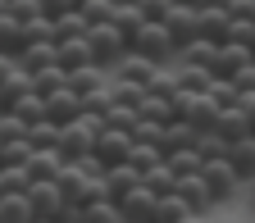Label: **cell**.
Wrapping results in <instances>:
<instances>
[{
    "label": "cell",
    "mask_w": 255,
    "mask_h": 223,
    "mask_svg": "<svg viewBox=\"0 0 255 223\" xmlns=\"http://www.w3.org/2000/svg\"><path fill=\"white\" fill-rule=\"evenodd\" d=\"M141 182L150 187V191H159V196H164V191H173V182H178V173H173V164L169 159H155V164L141 173Z\"/></svg>",
    "instance_id": "cell-27"
},
{
    "label": "cell",
    "mask_w": 255,
    "mask_h": 223,
    "mask_svg": "<svg viewBox=\"0 0 255 223\" xmlns=\"http://www.w3.org/2000/svg\"><path fill=\"white\" fill-rule=\"evenodd\" d=\"M55 64H59L64 73H73V69H87V64H96V59H91L87 37H64V41H55Z\"/></svg>",
    "instance_id": "cell-11"
},
{
    "label": "cell",
    "mask_w": 255,
    "mask_h": 223,
    "mask_svg": "<svg viewBox=\"0 0 255 223\" xmlns=\"http://www.w3.org/2000/svg\"><path fill=\"white\" fill-rule=\"evenodd\" d=\"M137 9H141V18H164L173 9V0H137Z\"/></svg>",
    "instance_id": "cell-37"
},
{
    "label": "cell",
    "mask_w": 255,
    "mask_h": 223,
    "mask_svg": "<svg viewBox=\"0 0 255 223\" xmlns=\"http://www.w3.org/2000/svg\"><path fill=\"white\" fill-rule=\"evenodd\" d=\"M27 201H32V210H37L41 219H69V214H78V205L64 201V191L55 187V178L50 182H32L27 187Z\"/></svg>",
    "instance_id": "cell-5"
},
{
    "label": "cell",
    "mask_w": 255,
    "mask_h": 223,
    "mask_svg": "<svg viewBox=\"0 0 255 223\" xmlns=\"http://www.w3.org/2000/svg\"><path fill=\"white\" fill-rule=\"evenodd\" d=\"M87 18H82V9H64V14H55V41H64V37H87Z\"/></svg>",
    "instance_id": "cell-28"
},
{
    "label": "cell",
    "mask_w": 255,
    "mask_h": 223,
    "mask_svg": "<svg viewBox=\"0 0 255 223\" xmlns=\"http://www.w3.org/2000/svg\"><path fill=\"white\" fill-rule=\"evenodd\" d=\"M173 78H178V87H187V91H205L214 73L205 69V64H173Z\"/></svg>",
    "instance_id": "cell-25"
},
{
    "label": "cell",
    "mask_w": 255,
    "mask_h": 223,
    "mask_svg": "<svg viewBox=\"0 0 255 223\" xmlns=\"http://www.w3.org/2000/svg\"><path fill=\"white\" fill-rule=\"evenodd\" d=\"M228 159H233L237 178H242V182H251V178H255V132H246V137L228 141Z\"/></svg>",
    "instance_id": "cell-14"
},
{
    "label": "cell",
    "mask_w": 255,
    "mask_h": 223,
    "mask_svg": "<svg viewBox=\"0 0 255 223\" xmlns=\"http://www.w3.org/2000/svg\"><path fill=\"white\" fill-rule=\"evenodd\" d=\"M196 9H201V5H196ZM228 18H233L228 9H201V37L223 46V41H228Z\"/></svg>",
    "instance_id": "cell-21"
},
{
    "label": "cell",
    "mask_w": 255,
    "mask_h": 223,
    "mask_svg": "<svg viewBox=\"0 0 255 223\" xmlns=\"http://www.w3.org/2000/svg\"><path fill=\"white\" fill-rule=\"evenodd\" d=\"M78 9L87 23H105V18H114V0H82Z\"/></svg>",
    "instance_id": "cell-36"
},
{
    "label": "cell",
    "mask_w": 255,
    "mask_h": 223,
    "mask_svg": "<svg viewBox=\"0 0 255 223\" xmlns=\"http://www.w3.org/2000/svg\"><path fill=\"white\" fill-rule=\"evenodd\" d=\"M18 69L23 73H37V69H50V64H55V41H27L18 55Z\"/></svg>",
    "instance_id": "cell-15"
},
{
    "label": "cell",
    "mask_w": 255,
    "mask_h": 223,
    "mask_svg": "<svg viewBox=\"0 0 255 223\" xmlns=\"http://www.w3.org/2000/svg\"><path fill=\"white\" fill-rule=\"evenodd\" d=\"M87 46H91V59L101 64L105 73H110L114 64L128 55V37L114 27V18H105V23H91V27H87Z\"/></svg>",
    "instance_id": "cell-2"
},
{
    "label": "cell",
    "mask_w": 255,
    "mask_h": 223,
    "mask_svg": "<svg viewBox=\"0 0 255 223\" xmlns=\"http://www.w3.org/2000/svg\"><path fill=\"white\" fill-rule=\"evenodd\" d=\"M32 201L27 191H9V196H0V223H32Z\"/></svg>",
    "instance_id": "cell-20"
},
{
    "label": "cell",
    "mask_w": 255,
    "mask_h": 223,
    "mask_svg": "<svg viewBox=\"0 0 255 223\" xmlns=\"http://www.w3.org/2000/svg\"><path fill=\"white\" fill-rule=\"evenodd\" d=\"M164 159L173 164V173H196V169H201V150H196V146H182V150H169Z\"/></svg>",
    "instance_id": "cell-34"
},
{
    "label": "cell",
    "mask_w": 255,
    "mask_h": 223,
    "mask_svg": "<svg viewBox=\"0 0 255 223\" xmlns=\"http://www.w3.org/2000/svg\"><path fill=\"white\" fill-rule=\"evenodd\" d=\"M182 223H201V214H187V219H182Z\"/></svg>",
    "instance_id": "cell-44"
},
{
    "label": "cell",
    "mask_w": 255,
    "mask_h": 223,
    "mask_svg": "<svg viewBox=\"0 0 255 223\" xmlns=\"http://www.w3.org/2000/svg\"><path fill=\"white\" fill-rule=\"evenodd\" d=\"M141 118H155V123H169L173 118V96H159V91H146L141 105H137Z\"/></svg>",
    "instance_id": "cell-23"
},
{
    "label": "cell",
    "mask_w": 255,
    "mask_h": 223,
    "mask_svg": "<svg viewBox=\"0 0 255 223\" xmlns=\"http://www.w3.org/2000/svg\"><path fill=\"white\" fill-rule=\"evenodd\" d=\"M105 82H110V73L101 69V64H87V69H73V73H69V87L78 91V101H82L87 91H96V87H105Z\"/></svg>",
    "instance_id": "cell-22"
},
{
    "label": "cell",
    "mask_w": 255,
    "mask_h": 223,
    "mask_svg": "<svg viewBox=\"0 0 255 223\" xmlns=\"http://www.w3.org/2000/svg\"><path fill=\"white\" fill-rule=\"evenodd\" d=\"M237 105L246 110V118H251V132H255V91H242V96H237Z\"/></svg>",
    "instance_id": "cell-40"
},
{
    "label": "cell",
    "mask_w": 255,
    "mask_h": 223,
    "mask_svg": "<svg viewBox=\"0 0 255 223\" xmlns=\"http://www.w3.org/2000/svg\"><path fill=\"white\" fill-rule=\"evenodd\" d=\"M27 141H32V150H55V141H59V123H55V118L27 123Z\"/></svg>",
    "instance_id": "cell-26"
},
{
    "label": "cell",
    "mask_w": 255,
    "mask_h": 223,
    "mask_svg": "<svg viewBox=\"0 0 255 223\" xmlns=\"http://www.w3.org/2000/svg\"><path fill=\"white\" fill-rule=\"evenodd\" d=\"M128 150H132V132L101 123V132H96V155H101L105 164H119V159H128Z\"/></svg>",
    "instance_id": "cell-10"
},
{
    "label": "cell",
    "mask_w": 255,
    "mask_h": 223,
    "mask_svg": "<svg viewBox=\"0 0 255 223\" xmlns=\"http://www.w3.org/2000/svg\"><path fill=\"white\" fill-rule=\"evenodd\" d=\"M41 9L55 18V14H64V9H78V0H41Z\"/></svg>",
    "instance_id": "cell-39"
},
{
    "label": "cell",
    "mask_w": 255,
    "mask_h": 223,
    "mask_svg": "<svg viewBox=\"0 0 255 223\" xmlns=\"http://www.w3.org/2000/svg\"><path fill=\"white\" fill-rule=\"evenodd\" d=\"M0 50H5V55H18L23 50V23L5 9V14H0Z\"/></svg>",
    "instance_id": "cell-29"
},
{
    "label": "cell",
    "mask_w": 255,
    "mask_h": 223,
    "mask_svg": "<svg viewBox=\"0 0 255 223\" xmlns=\"http://www.w3.org/2000/svg\"><path fill=\"white\" fill-rule=\"evenodd\" d=\"M159 23L169 27V37H173L178 50H182L187 41H196V37H201V9H196V5H173Z\"/></svg>",
    "instance_id": "cell-7"
},
{
    "label": "cell",
    "mask_w": 255,
    "mask_h": 223,
    "mask_svg": "<svg viewBox=\"0 0 255 223\" xmlns=\"http://www.w3.org/2000/svg\"><path fill=\"white\" fill-rule=\"evenodd\" d=\"M233 82H237V91H255V59L242 64V69L233 73Z\"/></svg>",
    "instance_id": "cell-38"
},
{
    "label": "cell",
    "mask_w": 255,
    "mask_h": 223,
    "mask_svg": "<svg viewBox=\"0 0 255 223\" xmlns=\"http://www.w3.org/2000/svg\"><path fill=\"white\" fill-rule=\"evenodd\" d=\"M78 5H82V0H78Z\"/></svg>",
    "instance_id": "cell-47"
},
{
    "label": "cell",
    "mask_w": 255,
    "mask_h": 223,
    "mask_svg": "<svg viewBox=\"0 0 255 223\" xmlns=\"http://www.w3.org/2000/svg\"><path fill=\"white\" fill-rule=\"evenodd\" d=\"M96 132H101V118H91V114H78L69 123H59V141H55L59 159H82V155H91L96 150Z\"/></svg>",
    "instance_id": "cell-1"
},
{
    "label": "cell",
    "mask_w": 255,
    "mask_h": 223,
    "mask_svg": "<svg viewBox=\"0 0 255 223\" xmlns=\"http://www.w3.org/2000/svg\"><path fill=\"white\" fill-rule=\"evenodd\" d=\"M14 69H18V59H14V55H5V50H0V82H5V78H9Z\"/></svg>",
    "instance_id": "cell-41"
},
{
    "label": "cell",
    "mask_w": 255,
    "mask_h": 223,
    "mask_svg": "<svg viewBox=\"0 0 255 223\" xmlns=\"http://www.w3.org/2000/svg\"><path fill=\"white\" fill-rule=\"evenodd\" d=\"M141 182V169L137 164H128V159H119V164L105 169V187H110V196H123V191H132Z\"/></svg>",
    "instance_id": "cell-18"
},
{
    "label": "cell",
    "mask_w": 255,
    "mask_h": 223,
    "mask_svg": "<svg viewBox=\"0 0 255 223\" xmlns=\"http://www.w3.org/2000/svg\"><path fill=\"white\" fill-rule=\"evenodd\" d=\"M27 155H32V141H27V137L0 141V164H27Z\"/></svg>",
    "instance_id": "cell-31"
},
{
    "label": "cell",
    "mask_w": 255,
    "mask_h": 223,
    "mask_svg": "<svg viewBox=\"0 0 255 223\" xmlns=\"http://www.w3.org/2000/svg\"><path fill=\"white\" fill-rule=\"evenodd\" d=\"M228 41L255 50V18H251V14H233V18H228Z\"/></svg>",
    "instance_id": "cell-30"
},
{
    "label": "cell",
    "mask_w": 255,
    "mask_h": 223,
    "mask_svg": "<svg viewBox=\"0 0 255 223\" xmlns=\"http://www.w3.org/2000/svg\"><path fill=\"white\" fill-rule=\"evenodd\" d=\"M114 5H123V0H114Z\"/></svg>",
    "instance_id": "cell-46"
},
{
    "label": "cell",
    "mask_w": 255,
    "mask_h": 223,
    "mask_svg": "<svg viewBox=\"0 0 255 223\" xmlns=\"http://www.w3.org/2000/svg\"><path fill=\"white\" fill-rule=\"evenodd\" d=\"M9 114H18L23 123H37V118H46V96H41L37 87H27V91H18L14 101H9Z\"/></svg>",
    "instance_id": "cell-16"
},
{
    "label": "cell",
    "mask_w": 255,
    "mask_h": 223,
    "mask_svg": "<svg viewBox=\"0 0 255 223\" xmlns=\"http://www.w3.org/2000/svg\"><path fill=\"white\" fill-rule=\"evenodd\" d=\"M155 196H159V191H150L146 182H137L132 191H123V196H114V205H119V223H150Z\"/></svg>",
    "instance_id": "cell-6"
},
{
    "label": "cell",
    "mask_w": 255,
    "mask_h": 223,
    "mask_svg": "<svg viewBox=\"0 0 255 223\" xmlns=\"http://www.w3.org/2000/svg\"><path fill=\"white\" fill-rule=\"evenodd\" d=\"M191 210L178 191H164V196H155V210H150V223H182Z\"/></svg>",
    "instance_id": "cell-19"
},
{
    "label": "cell",
    "mask_w": 255,
    "mask_h": 223,
    "mask_svg": "<svg viewBox=\"0 0 255 223\" xmlns=\"http://www.w3.org/2000/svg\"><path fill=\"white\" fill-rule=\"evenodd\" d=\"M128 50H137V55H146V59H155V64H169V59L178 55V46H173V37H169V27L159 23V18H146V23L132 32Z\"/></svg>",
    "instance_id": "cell-3"
},
{
    "label": "cell",
    "mask_w": 255,
    "mask_h": 223,
    "mask_svg": "<svg viewBox=\"0 0 255 223\" xmlns=\"http://www.w3.org/2000/svg\"><path fill=\"white\" fill-rule=\"evenodd\" d=\"M214 132H219L223 141H237V137H246V132H251V118H246V110H242V105H223V110H219V118H214Z\"/></svg>",
    "instance_id": "cell-13"
},
{
    "label": "cell",
    "mask_w": 255,
    "mask_h": 223,
    "mask_svg": "<svg viewBox=\"0 0 255 223\" xmlns=\"http://www.w3.org/2000/svg\"><path fill=\"white\" fill-rule=\"evenodd\" d=\"M59 164H64L59 150H32L23 169H27V182H50V178L59 173Z\"/></svg>",
    "instance_id": "cell-17"
},
{
    "label": "cell",
    "mask_w": 255,
    "mask_h": 223,
    "mask_svg": "<svg viewBox=\"0 0 255 223\" xmlns=\"http://www.w3.org/2000/svg\"><path fill=\"white\" fill-rule=\"evenodd\" d=\"M196 150H201V159H214V155H228V141H223L214 127H201L196 132Z\"/></svg>",
    "instance_id": "cell-33"
},
{
    "label": "cell",
    "mask_w": 255,
    "mask_h": 223,
    "mask_svg": "<svg viewBox=\"0 0 255 223\" xmlns=\"http://www.w3.org/2000/svg\"><path fill=\"white\" fill-rule=\"evenodd\" d=\"M32 223H59V219H41V214H32Z\"/></svg>",
    "instance_id": "cell-43"
},
{
    "label": "cell",
    "mask_w": 255,
    "mask_h": 223,
    "mask_svg": "<svg viewBox=\"0 0 255 223\" xmlns=\"http://www.w3.org/2000/svg\"><path fill=\"white\" fill-rule=\"evenodd\" d=\"M173 5H191V0H173Z\"/></svg>",
    "instance_id": "cell-45"
},
{
    "label": "cell",
    "mask_w": 255,
    "mask_h": 223,
    "mask_svg": "<svg viewBox=\"0 0 255 223\" xmlns=\"http://www.w3.org/2000/svg\"><path fill=\"white\" fill-rule=\"evenodd\" d=\"M201 178H205V187H210L214 205L233 201L237 191H242V178H237V169H233V159H228V155H214V159H201Z\"/></svg>",
    "instance_id": "cell-4"
},
{
    "label": "cell",
    "mask_w": 255,
    "mask_h": 223,
    "mask_svg": "<svg viewBox=\"0 0 255 223\" xmlns=\"http://www.w3.org/2000/svg\"><path fill=\"white\" fill-rule=\"evenodd\" d=\"M164 69V64H155V59H146V55H137V50H128L114 69H110V78H123V82H137V87H150V78Z\"/></svg>",
    "instance_id": "cell-9"
},
{
    "label": "cell",
    "mask_w": 255,
    "mask_h": 223,
    "mask_svg": "<svg viewBox=\"0 0 255 223\" xmlns=\"http://www.w3.org/2000/svg\"><path fill=\"white\" fill-rule=\"evenodd\" d=\"M78 214H82L87 223H119V205H114V196H96V201L78 205Z\"/></svg>",
    "instance_id": "cell-24"
},
{
    "label": "cell",
    "mask_w": 255,
    "mask_h": 223,
    "mask_svg": "<svg viewBox=\"0 0 255 223\" xmlns=\"http://www.w3.org/2000/svg\"><path fill=\"white\" fill-rule=\"evenodd\" d=\"M64 82H69V73H64L59 64H50V69H37V73H32V87H37L41 96H50V91L64 87Z\"/></svg>",
    "instance_id": "cell-32"
},
{
    "label": "cell",
    "mask_w": 255,
    "mask_h": 223,
    "mask_svg": "<svg viewBox=\"0 0 255 223\" xmlns=\"http://www.w3.org/2000/svg\"><path fill=\"white\" fill-rule=\"evenodd\" d=\"M191 5H201V9H228L233 0H191Z\"/></svg>",
    "instance_id": "cell-42"
},
{
    "label": "cell",
    "mask_w": 255,
    "mask_h": 223,
    "mask_svg": "<svg viewBox=\"0 0 255 223\" xmlns=\"http://www.w3.org/2000/svg\"><path fill=\"white\" fill-rule=\"evenodd\" d=\"M82 114V101H78V91L64 82V87H55L50 96H46V118H55V123H69V118H78Z\"/></svg>",
    "instance_id": "cell-12"
},
{
    "label": "cell",
    "mask_w": 255,
    "mask_h": 223,
    "mask_svg": "<svg viewBox=\"0 0 255 223\" xmlns=\"http://www.w3.org/2000/svg\"><path fill=\"white\" fill-rule=\"evenodd\" d=\"M155 159H164V150H159V146H150V141H132V150H128V164H137L141 173L155 164Z\"/></svg>",
    "instance_id": "cell-35"
},
{
    "label": "cell",
    "mask_w": 255,
    "mask_h": 223,
    "mask_svg": "<svg viewBox=\"0 0 255 223\" xmlns=\"http://www.w3.org/2000/svg\"><path fill=\"white\" fill-rule=\"evenodd\" d=\"M173 191L187 201V210H191V214H201V219H205L210 210H219V205H214V196H210V187H205V178H201V169H196V173H178Z\"/></svg>",
    "instance_id": "cell-8"
}]
</instances>
